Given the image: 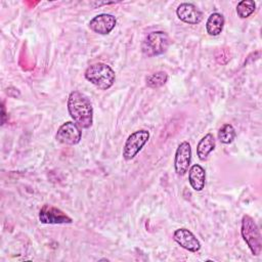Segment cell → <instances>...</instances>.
<instances>
[{"mask_svg":"<svg viewBox=\"0 0 262 262\" xmlns=\"http://www.w3.org/2000/svg\"><path fill=\"white\" fill-rule=\"evenodd\" d=\"M68 111L74 122L82 129L89 128L93 123V107L80 91H72L68 97Z\"/></svg>","mask_w":262,"mask_h":262,"instance_id":"obj_1","label":"cell"},{"mask_svg":"<svg viewBox=\"0 0 262 262\" xmlns=\"http://www.w3.org/2000/svg\"><path fill=\"white\" fill-rule=\"evenodd\" d=\"M87 81L100 90H107L116 81L115 71L106 63L96 62L89 66L84 74Z\"/></svg>","mask_w":262,"mask_h":262,"instance_id":"obj_2","label":"cell"},{"mask_svg":"<svg viewBox=\"0 0 262 262\" xmlns=\"http://www.w3.org/2000/svg\"><path fill=\"white\" fill-rule=\"evenodd\" d=\"M241 232L244 241L248 245L252 254L255 256L260 255L262 251L261 233L258 225L256 224L255 220L251 216L249 215L243 216Z\"/></svg>","mask_w":262,"mask_h":262,"instance_id":"obj_3","label":"cell"},{"mask_svg":"<svg viewBox=\"0 0 262 262\" xmlns=\"http://www.w3.org/2000/svg\"><path fill=\"white\" fill-rule=\"evenodd\" d=\"M170 45L169 36L163 31H156L147 34L141 44L142 53L147 57L163 54Z\"/></svg>","mask_w":262,"mask_h":262,"instance_id":"obj_4","label":"cell"},{"mask_svg":"<svg viewBox=\"0 0 262 262\" xmlns=\"http://www.w3.org/2000/svg\"><path fill=\"white\" fill-rule=\"evenodd\" d=\"M148 139H149V132L147 130L141 129L131 133L125 141L123 152H122L123 158L126 161L132 160L135 156H137V154L145 145Z\"/></svg>","mask_w":262,"mask_h":262,"instance_id":"obj_5","label":"cell"},{"mask_svg":"<svg viewBox=\"0 0 262 262\" xmlns=\"http://www.w3.org/2000/svg\"><path fill=\"white\" fill-rule=\"evenodd\" d=\"M39 220L44 224H66L72 223L73 219L59 208L45 204L39 212Z\"/></svg>","mask_w":262,"mask_h":262,"instance_id":"obj_6","label":"cell"},{"mask_svg":"<svg viewBox=\"0 0 262 262\" xmlns=\"http://www.w3.org/2000/svg\"><path fill=\"white\" fill-rule=\"evenodd\" d=\"M82 138V132L80 127L74 122L63 123L55 134V139L67 145H75L80 142Z\"/></svg>","mask_w":262,"mask_h":262,"instance_id":"obj_7","label":"cell"},{"mask_svg":"<svg viewBox=\"0 0 262 262\" xmlns=\"http://www.w3.org/2000/svg\"><path fill=\"white\" fill-rule=\"evenodd\" d=\"M191 161V146L188 141L181 142L176 151L174 157V168L177 175H184L190 166Z\"/></svg>","mask_w":262,"mask_h":262,"instance_id":"obj_8","label":"cell"},{"mask_svg":"<svg viewBox=\"0 0 262 262\" xmlns=\"http://www.w3.org/2000/svg\"><path fill=\"white\" fill-rule=\"evenodd\" d=\"M117 20L113 14L110 13H100L95 15L89 21V28L97 34L107 35L116 27Z\"/></svg>","mask_w":262,"mask_h":262,"instance_id":"obj_9","label":"cell"},{"mask_svg":"<svg viewBox=\"0 0 262 262\" xmlns=\"http://www.w3.org/2000/svg\"><path fill=\"white\" fill-rule=\"evenodd\" d=\"M173 239L183 249L189 252H198L201 249V243L196 236L187 228H178L173 233Z\"/></svg>","mask_w":262,"mask_h":262,"instance_id":"obj_10","label":"cell"},{"mask_svg":"<svg viewBox=\"0 0 262 262\" xmlns=\"http://www.w3.org/2000/svg\"><path fill=\"white\" fill-rule=\"evenodd\" d=\"M176 14L180 20L189 25H198L203 19L202 11L191 3H181L176 9Z\"/></svg>","mask_w":262,"mask_h":262,"instance_id":"obj_11","label":"cell"},{"mask_svg":"<svg viewBox=\"0 0 262 262\" xmlns=\"http://www.w3.org/2000/svg\"><path fill=\"white\" fill-rule=\"evenodd\" d=\"M188 181L190 186L193 188V190L195 191L203 190L206 182L205 169L199 164L192 165L188 171Z\"/></svg>","mask_w":262,"mask_h":262,"instance_id":"obj_12","label":"cell"},{"mask_svg":"<svg viewBox=\"0 0 262 262\" xmlns=\"http://www.w3.org/2000/svg\"><path fill=\"white\" fill-rule=\"evenodd\" d=\"M215 146L216 142L214 135L212 133L206 134L204 137H202L196 146V155L199 159L205 161L208 158L209 154L215 149Z\"/></svg>","mask_w":262,"mask_h":262,"instance_id":"obj_13","label":"cell"},{"mask_svg":"<svg viewBox=\"0 0 262 262\" xmlns=\"http://www.w3.org/2000/svg\"><path fill=\"white\" fill-rule=\"evenodd\" d=\"M224 27V17L219 12L210 14L206 23V30L210 36H218Z\"/></svg>","mask_w":262,"mask_h":262,"instance_id":"obj_14","label":"cell"},{"mask_svg":"<svg viewBox=\"0 0 262 262\" xmlns=\"http://www.w3.org/2000/svg\"><path fill=\"white\" fill-rule=\"evenodd\" d=\"M168 81V75L164 71H158L156 73H152L148 75L145 78L146 86L149 88H159L166 84Z\"/></svg>","mask_w":262,"mask_h":262,"instance_id":"obj_15","label":"cell"},{"mask_svg":"<svg viewBox=\"0 0 262 262\" xmlns=\"http://www.w3.org/2000/svg\"><path fill=\"white\" fill-rule=\"evenodd\" d=\"M235 136H236L235 130L233 126L229 123L223 124L218 131V139L221 143H224V144L231 143L234 140Z\"/></svg>","mask_w":262,"mask_h":262,"instance_id":"obj_16","label":"cell"},{"mask_svg":"<svg viewBox=\"0 0 262 262\" xmlns=\"http://www.w3.org/2000/svg\"><path fill=\"white\" fill-rule=\"evenodd\" d=\"M256 9V4L253 0H243L236 5V13L241 18L249 17Z\"/></svg>","mask_w":262,"mask_h":262,"instance_id":"obj_17","label":"cell"},{"mask_svg":"<svg viewBox=\"0 0 262 262\" xmlns=\"http://www.w3.org/2000/svg\"><path fill=\"white\" fill-rule=\"evenodd\" d=\"M5 107H4V103H2V125L5 123Z\"/></svg>","mask_w":262,"mask_h":262,"instance_id":"obj_18","label":"cell"}]
</instances>
